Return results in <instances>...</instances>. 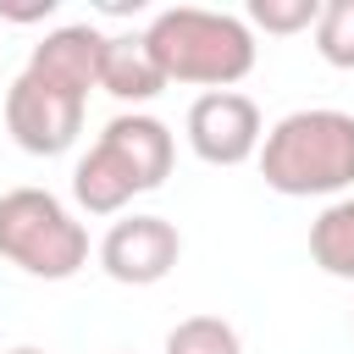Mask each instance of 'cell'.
<instances>
[{
  "instance_id": "obj_1",
  "label": "cell",
  "mask_w": 354,
  "mask_h": 354,
  "mask_svg": "<svg viewBox=\"0 0 354 354\" xmlns=\"http://www.w3.org/2000/svg\"><path fill=\"white\" fill-rule=\"evenodd\" d=\"M144 44L166 83H194V88H232L254 72V33L232 11H205V6H166L149 17Z\"/></svg>"
},
{
  "instance_id": "obj_2",
  "label": "cell",
  "mask_w": 354,
  "mask_h": 354,
  "mask_svg": "<svg viewBox=\"0 0 354 354\" xmlns=\"http://www.w3.org/2000/svg\"><path fill=\"white\" fill-rule=\"evenodd\" d=\"M260 177L288 199L348 194L354 188V116L348 111H288L260 138Z\"/></svg>"
},
{
  "instance_id": "obj_3",
  "label": "cell",
  "mask_w": 354,
  "mask_h": 354,
  "mask_svg": "<svg viewBox=\"0 0 354 354\" xmlns=\"http://www.w3.org/2000/svg\"><path fill=\"white\" fill-rule=\"evenodd\" d=\"M0 254L39 282H66L88 266V227L50 188H11L0 194Z\"/></svg>"
},
{
  "instance_id": "obj_4",
  "label": "cell",
  "mask_w": 354,
  "mask_h": 354,
  "mask_svg": "<svg viewBox=\"0 0 354 354\" xmlns=\"http://www.w3.org/2000/svg\"><path fill=\"white\" fill-rule=\"evenodd\" d=\"M83 111H88V100H72V94L39 83L33 72H17L11 88H6V133H11V144L28 149V155H44V160L66 155L77 144Z\"/></svg>"
},
{
  "instance_id": "obj_5",
  "label": "cell",
  "mask_w": 354,
  "mask_h": 354,
  "mask_svg": "<svg viewBox=\"0 0 354 354\" xmlns=\"http://www.w3.org/2000/svg\"><path fill=\"white\" fill-rule=\"evenodd\" d=\"M188 149L205 160V166H243L260 155V138H266V122H260V105L238 88H210L188 105Z\"/></svg>"
},
{
  "instance_id": "obj_6",
  "label": "cell",
  "mask_w": 354,
  "mask_h": 354,
  "mask_svg": "<svg viewBox=\"0 0 354 354\" xmlns=\"http://www.w3.org/2000/svg\"><path fill=\"white\" fill-rule=\"evenodd\" d=\"M183 260V232L166 216H122L100 238V271L122 288H149L166 282Z\"/></svg>"
},
{
  "instance_id": "obj_7",
  "label": "cell",
  "mask_w": 354,
  "mask_h": 354,
  "mask_svg": "<svg viewBox=\"0 0 354 354\" xmlns=\"http://www.w3.org/2000/svg\"><path fill=\"white\" fill-rule=\"evenodd\" d=\"M100 50H105V33L100 28L66 22V28H50L33 44V55H28L22 72H33L39 83H50V88H61L72 100H88L100 88Z\"/></svg>"
},
{
  "instance_id": "obj_8",
  "label": "cell",
  "mask_w": 354,
  "mask_h": 354,
  "mask_svg": "<svg viewBox=\"0 0 354 354\" xmlns=\"http://www.w3.org/2000/svg\"><path fill=\"white\" fill-rule=\"evenodd\" d=\"M94 144H105V149L133 171L138 194L160 188V183L171 177V160H177V138H171V127H166L160 116H149V111H122V116H111L105 133H100Z\"/></svg>"
},
{
  "instance_id": "obj_9",
  "label": "cell",
  "mask_w": 354,
  "mask_h": 354,
  "mask_svg": "<svg viewBox=\"0 0 354 354\" xmlns=\"http://www.w3.org/2000/svg\"><path fill=\"white\" fill-rule=\"evenodd\" d=\"M100 88L122 105H149L160 88H166V72L155 66L144 33H105V50H100Z\"/></svg>"
},
{
  "instance_id": "obj_10",
  "label": "cell",
  "mask_w": 354,
  "mask_h": 354,
  "mask_svg": "<svg viewBox=\"0 0 354 354\" xmlns=\"http://www.w3.org/2000/svg\"><path fill=\"white\" fill-rule=\"evenodd\" d=\"M133 194H138L133 171H127L105 144H94V149L72 166V199H77L88 216H122V210L133 205Z\"/></svg>"
},
{
  "instance_id": "obj_11",
  "label": "cell",
  "mask_w": 354,
  "mask_h": 354,
  "mask_svg": "<svg viewBox=\"0 0 354 354\" xmlns=\"http://www.w3.org/2000/svg\"><path fill=\"white\" fill-rule=\"evenodd\" d=\"M310 260L337 277V282H354V194L332 199L315 221H310Z\"/></svg>"
},
{
  "instance_id": "obj_12",
  "label": "cell",
  "mask_w": 354,
  "mask_h": 354,
  "mask_svg": "<svg viewBox=\"0 0 354 354\" xmlns=\"http://www.w3.org/2000/svg\"><path fill=\"white\" fill-rule=\"evenodd\" d=\"M160 354H243V343H238L232 321H221V315H188V321H177L166 332Z\"/></svg>"
},
{
  "instance_id": "obj_13",
  "label": "cell",
  "mask_w": 354,
  "mask_h": 354,
  "mask_svg": "<svg viewBox=\"0 0 354 354\" xmlns=\"http://www.w3.org/2000/svg\"><path fill=\"white\" fill-rule=\"evenodd\" d=\"M315 50L326 66L354 72V0H321L315 17Z\"/></svg>"
},
{
  "instance_id": "obj_14",
  "label": "cell",
  "mask_w": 354,
  "mask_h": 354,
  "mask_svg": "<svg viewBox=\"0 0 354 354\" xmlns=\"http://www.w3.org/2000/svg\"><path fill=\"white\" fill-rule=\"evenodd\" d=\"M315 17H321V0H249V33L266 28L288 39V33H310Z\"/></svg>"
},
{
  "instance_id": "obj_15",
  "label": "cell",
  "mask_w": 354,
  "mask_h": 354,
  "mask_svg": "<svg viewBox=\"0 0 354 354\" xmlns=\"http://www.w3.org/2000/svg\"><path fill=\"white\" fill-rule=\"evenodd\" d=\"M11 354H44V348H11Z\"/></svg>"
}]
</instances>
